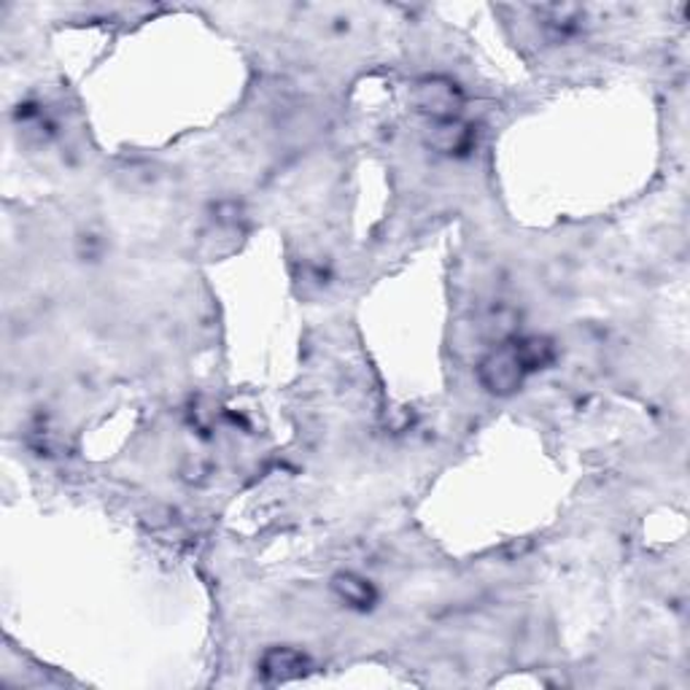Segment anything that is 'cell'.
Segmentation results:
<instances>
[{
    "instance_id": "3",
    "label": "cell",
    "mask_w": 690,
    "mask_h": 690,
    "mask_svg": "<svg viewBox=\"0 0 690 690\" xmlns=\"http://www.w3.org/2000/svg\"><path fill=\"white\" fill-rule=\"evenodd\" d=\"M427 146L445 157H464L475 146V128L464 117L427 124Z\"/></svg>"
},
{
    "instance_id": "1",
    "label": "cell",
    "mask_w": 690,
    "mask_h": 690,
    "mask_svg": "<svg viewBox=\"0 0 690 690\" xmlns=\"http://www.w3.org/2000/svg\"><path fill=\"white\" fill-rule=\"evenodd\" d=\"M528 376H532V372L523 365L513 341H504L502 345H497V348H491L480 361H477V381H480V386L493 396H513Z\"/></svg>"
},
{
    "instance_id": "6",
    "label": "cell",
    "mask_w": 690,
    "mask_h": 690,
    "mask_svg": "<svg viewBox=\"0 0 690 690\" xmlns=\"http://www.w3.org/2000/svg\"><path fill=\"white\" fill-rule=\"evenodd\" d=\"M513 343L528 372L545 370V367H550L556 361V343L550 341V337L523 335V337H513Z\"/></svg>"
},
{
    "instance_id": "2",
    "label": "cell",
    "mask_w": 690,
    "mask_h": 690,
    "mask_svg": "<svg viewBox=\"0 0 690 690\" xmlns=\"http://www.w3.org/2000/svg\"><path fill=\"white\" fill-rule=\"evenodd\" d=\"M413 106L429 122L459 119L464 111V92L453 79L427 76L413 86Z\"/></svg>"
},
{
    "instance_id": "5",
    "label": "cell",
    "mask_w": 690,
    "mask_h": 690,
    "mask_svg": "<svg viewBox=\"0 0 690 690\" xmlns=\"http://www.w3.org/2000/svg\"><path fill=\"white\" fill-rule=\"evenodd\" d=\"M332 591H335L337 599L348 604V607L359 609V612H367V609L376 607L378 602L376 585L356 572L335 574V578H332Z\"/></svg>"
},
{
    "instance_id": "4",
    "label": "cell",
    "mask_w": 690,
    "mask_h": 690,
    "mask_svg": "<svg viewBox=\"0 0 690 690\" xmlns=\"http://www.w3.org/2000/svg\"><path fill=\"white\" fill-rule=\"evenodd\" d=\"M310 669V658L297 647H270L259 658V671L270 682H289Z\"/></svg>"
}]
</instances>
